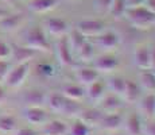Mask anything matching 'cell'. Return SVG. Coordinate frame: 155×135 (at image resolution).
Wrapping results in <instances>:
<instances>
[{"mask_svg":"<svg viewBox=\"0 0 155 135\" xmlns=\"http://www.w3.org/2000/svg\"><path fill=\"white\" fill-rule=\"evenodd\" d=\"M100 103V110L105 111V112H113V111H119L123 107V99L121 96L115 95V93H109V95H104V97L99 101Z\"/></svg>","mask_w":155,"mask_h":135,"instance_id":"d6986e66","label":"cell"},{"mask_svg":"<svg viewBox=\"0 0 155 135\" xmlns=\"http://www.w3.org/2000/svg\"><path fill=\"white\" fill-rule=\"evenodd\" d=\"M22 116L27 123L34 126H42L49 120L47 112L43 107H25L22 110Z\"/></svg>","mask_w":155,"mask_h":135,"instance_id":"ba28073f","label":"cell"},{"mask_svg":"<svg viewBox=\"0 0 155 135\" xmlns=\"http://www.w3.org/2000/svg\"><path fill=\"white\" fill-rule=\"evenodd\" d=\"M23 45L37 50V52H50V43L47 41V34L42 26H31L25 32V42Z\"/></svg>","mask_w":155,"mask_h":135,"instance_id":"6da1fadb","label":"cell"},{"mask_svg":"<svg viewBox=\"0 0 155 135\" xmlns=\"http://www.w3.org/2000/svg\"><path fill=\"white\" fill-rule=\"evenodd\" d=\"M25 22V15L22 12L7 14L0 18V30L4 32H12L18 30Z\"/></svg>","mask_w":155,"mask_h":135,"instance_id":"8fae6325","label":"cell"},{"mask_svg":"<svg viewBox=\"0 0 155 135\" xmlns=\"http://www.w3.org/2000/svg\"><path fill=\"white\" fill-rule=\"evenodd\" d=\"M153 72H154V74H155V68H154V69H153Z\"/></svg>","mask_w":155,"mask_h":135,"instance_id":"bcb514c9","label":"cell"},{"mask_svg":"<svg viewBox=\"0 0 155 135\" xmlns=\"http://www.w3.org/2000/svg\"><path fill=\"white\" fill-rule=\"evenodd\" d=\"M112 0H94V7L99 12H108Z\"/></svg>","mask_w":155,"mask_h":135,"instance_id":"836d02e7","label":"cell"},{"mask_svg":"<svg viewBox=\"0 0 155 135\" xmlns=\"http://www.w3.org/2000/svg\"><path fill=\"white\" fill-rule=\"evenodd\" d=\"M144 5L151 11V12L155 14V0H144Z\"/></svg>","mask_w":155,"mask_h":135,"instance_id":"60d3db41","label":"cell"},{"mask_svg":"<svg viewBox=\"0 0 155 135\" xmlns=\"http://www.w3.org/2000/svg\"><path fill=\"white\" fill-rule=\"evenodd\" d=\"M74 53H76L77 56H78V58L81 59V61L88 62V61H91V59L93 58L94 46H93V43H92L91 41L85 39L81 45H80L78 47H77V50H76Z\"/></svg>","mask_w":155,"mask_h":135,"instance_id":"4316f807","label":"cell"},{"mask_svg":"<svg viewBox=\"0 0 155 135\" xmlns=\"http://www.w3.org/2000/svg\"><path fill=\"white\" fill-rule=\"evenodd\" d=\"M11 57V45L5 41L0 39V59H10Z\"/></svg>","mask_w":155,"mask_h":135,"instance_id":"d6a6232c","label":"cell"},{"mask_svg":"<svg viewBox=\"0 0 155 135\" xmlns=\"http://www.w3.org/2000/svg\"><path fill=\"white\" fill-rule=\"evenodd\" d=\"M150 57H151V69L155 68V46L150 49Z\"/></svg>","mask_w":155,"mask_h":135,"instance_id":"b9f144b4","label":"cell"},{"mask_svg":"<svg viewBox=\"0 0 155 135\" xmlns=\"http://www.w3.org/2000/svg\"><path fill=\"white\" fill-rule=\"evenodd\" d=\"M124 18H127L128 22L138 29H148L155 25V14L151 12L144 4L135 8H127Z\"/></svg>","mask_w":155,"mask_h":135,"instance_id":"7a4b0ae2","label":"cell"},{"mask_svg":"<svg viewBox=\"0 0 155 135\" xmlns=\"http://www.w3.org/2000/svg\"><path fill=\"white\" fill-rule=\"evenodd\" d=\"M61 93L69 100L80 101L82 97H85V86L80 85V84H68L62 88Z\"/></svg>","mask_w":155,"mask_h":135,"instance_id":"d4e9b609","label":"cell"},{"mask_svg":"<svg viewBox=\"0 0 155 135\" xmlns=\"http://www.w3.org/2000/svg\"><path fill=\"white\" fill-rule=\"evenodd\" d=\"M134 64L136 65L140 70L151 69V57L150 49L147 46H142L134 53Z\"/></svg>","mask_w":155,"mask_h":135,"instance_id":"7402d4cb","label":"cell"},{"mask_svg":"<svg viewBox=\"0 0 155 135\" xmlns=\"http://www.w3.org/2000/svg\"><path fill=\"white\" fill-rule=\"evenodd\" d=\"M127 5L124 0H112V4L108 10V14L112 15L113 18H123L126 14Z\"/></svg>","mask_w":155,"mask_h":135,"instance_id":"4dcf8cb0","label":"cell"},{"mask_svg":"<svg viewBox=\"0 0 155 135\" xmlns=\"http://www.w3.org/2000/svg\"><path fill=\"white\" fill-rule=\"evenodd\" d=\"M124 2H126L127 8H135L144 4V0H124Z\"/></svg>","mask_w":155,"mask_h":135,"instance_id":"f35d334b","label":"cell"},{"mask_svg":"<svg viewBox=\"0 0 155 135\" xmlns=\"http://www.w3.org/2000/svg\"><path fill=\"white\" fill-rule=\"evenodd\" d=\"M39 52L27 47L25 45H11V57L10 59H12L15 64H22V62H30L32 58L37 57V54Z\"/></svg>","mask_w":155,"mask_h":135,"instance_id":"9c48e42d","label":"cell"},{"mask_svg":"<svg viewBox=\"0 0 155 135\" xmlns=\"http://www.w3.org/2000/svg\"><path fill=\"white\" fill-rule=\"evenodd\" d=\"M20 2H27V0H20Z\"/></svg>","mask_w":155,"mask_h":135,"instance_id":"7dc6e473","label":"cell"},{"mask_svg":"<svg viewBox=\"0 0 155 135\" xmlns=\"http://www.w3.org/2000/svg\"><path fill=\"white\" fill-rule=\"evenodd\" d=\"M68 99L65 97L62 93L58 92H53V93L47 95V100H46V106L50 108V111L55 113H64L65 106H66Z\"/></svg>","mask_w":155,"mask_h":135,"instance_id":"ffe728a7","label":"cell"},{"mask_svg":"<svg viewBox=\"0 0 155 135\" xmlns=\"http://www.w3.org/2000/svg\"><path fill=\"white\" fill-rule=\"evenodd\" d=\"M139 112L140 116H144L146 119H153L155 116V93L147 92L146 95L140 96L138 100Z\"/></svg>","mask_w":155,"mask_h":135,"instance_id":"4fadbf2b","label":"cell"},{"mask_svg":"<svg viewBox=\"0 0 155 135\" xmlns=\"http://www.w3.org/2000/svg\"><path fill=\"white\" fill-rule=\"evenodd\" d=\"M18 128L16 118L12 115H2L0 116V133L2 134H12Z\"/></svg>","mask_w":155,"mask_h":135,"instance_id":"f1b7e54d","label":"cell"},{"mask_svg":"<svg viewBox=\"0 0 155 135\" xmlns=\"http://www.w3.org/2000/svg\"><path fill=\"white\" fill-rule=\"evenodd\" d=\"M43 30L46 31V34H50L53 37H64L68 35L69 32V26L65 22L64 19H59V18H49L43 22Z\"/></svg>","mask_w":155,"mask_h":135,"instance_id":"52a82bcc","label":"cell"},{"mask_svg":"<svg viewBox=\"0 0 155 135\" xmlns=\"http://www.w3.org/2000/svg\"><path fill=\"white\" fill-rule=\"evenodd\" d=\"M14 135H39L34 128L30 127H22V128H16V130L12 133Z\"/></svg>","mask_w":155,"mask_h":135,"instance_id":"74e56055","label":"cell"},{"mask_svg":"<svg viewBox=\"0 0 155 135\" xmlns=\"http://www.w3.org/2000/svg\"><path fill=\"white\" fill-rule=\"evenodd\" d=\"M103 113H104V111H101L100 108H86V110H81V112H80V115L77 118H80L88 126L93 127V126L99 124Z\"/></svg>","mask_w":155,"mask_h":135,"instance_id":"cb8c5ba5","label":"cell"},{"mask_svg":"<svg viewBox=\"0 0 155 135\" xmlns=\"http://www.w3.org/2000/svg\"><path fill=\"white\" fill-rule=\"evenodd\" d=\"M38 72H39L41 74H43V76H53L54 74V68L51 66L50 64H41L39 66H38Z\"/></svg>","mask_w":155,"mask_h":135,"instance_id":"8d00e7d4","label":"cell"},{"mask_svg":"<svg viewBox=\"0 0 155 135\" xmlns=\"http://www.w3.org/2000/svg\"><path fill=\"white\" fill-rule=\"evenodd\" d=\"M66 37H68V42H69V45H70L71 52H76L77 47H78L85 39H88V38L84 37L82 34H80L76 29L71 30V31L69 32V35H66Z\"/></svg>","mask_w":155,"mask_h":135,"instance_id":"1f68e13d","label":"cell"},{"mask_svg":"<svg viewBox=\"0 0 155 135\" xmlns=\"http://www.w3.org/2000/svg\"><path fill=\"white\" fill-rule=\"evenodd\" d=\"M91 126H88L85 122H82L80 118H77L74 123L69 127L68 135H91Z\"/></svg>","mask_w":155,"mask_h":135,"instance_id":"f546056e","label":"cell"},{"mask_svg":"<svg viewBox=\"0 0 155 135\" xmlns=\"http://www.w3.org/2000/svg\"><path fill=\"white\" fill-rule=\"evenodd\" d=\"M112 135H123V134H117V133H113Z\"/></svg>","mask_w":155,"mask_h":135,"instance_id":"f6af8a7d","label":"cell"},{"mask_svg":"<svg viewBox=\"0 0 155 135\" xmlns=\"http://www.w3.org/2000/svg\"><path fill=\"white\" fill-rule=\"evenodd\" d=\"M140 96H142L140 85L136 84L135 81H132V80H127L126 88H124V92H123V95H121V99L128 104H135V103H138Z\"/></svg>","mask_w":155,"mask_h":135,"instance_id":"ac0fdd59","label":"cell"},{"mask_svg":"<svg viewBox=\"0 0 155 135\" xmlns=\"http://www.w3.org/2000/svg\"><path fill=\"white\" fill-rule=\"evenodd\" d=\"M5 100H7V92H5L4 86L0 83V106H3L5 103Z\"/></svg>","mask_w":155,"mask_h":135,"instance_id":"ab89813d","label":"cell"},{"mask_svg":"<svg viewBox=\"0 0 155 135\" xmlns=\"http://www.w3.org/2000/svg\"><path fill=\"white\" fill-rule=\"evenodd\" d=\"M143 134L144 135H155V120L148 119L146 124H143Z\"/></svg>","mask_w":155,"mask_h":135,"instance_id":"d590c367","label":"cell"},{"mask_svg":"<svg viewBox=\"0 0 155 135\" xmlns=\"http://www.w3.org/2000/svg\"><path fill=\"white\" fill-rule=\"evenodd\" d=\"M10 68H11V64L8 59H0V83L4 81Z\"/></svg>","mask_w":155,"mask_h":135,"instance_id":"e575fe53","label":"cell"},{"mask_svg":"<svg viewBox=\"0 0 155 135\" xmlns=\"http://www.w3.org/2000/svg\"><path fill=\"white\" fill-rule=\"evenodd\" d=\"M4 3H8V4H14L15 2H18V0H3Z\"/></svg>","mask_w":155,"mask_h":135,"instance_id":"ee69618b","label":"cell"},{"mask_svg":"<svg viewBox=\"0 0 155 135\" xmlns=\"http://www.w3.org/2000/svg\"><path fill=\"white\" fill-rule=\"evenodd\" d=\"M47 93L42 89H28L23 93V103L25 107H43L46 106Z\"/></svg>","mask_w":155,"mask_h":135,"instance_id":"7c38bea8","label":"cell"},{"mask_svg":"<svg viewBox=\"0 0 155 135\" xmlns=\"http://www.w3.org/2000/svg\"><path fill=\"white\" fill-rule=\"evenodd\" d=\"M124 122H126V130L128 135H143V120L140 113H130Z\"/></svg>","mask_w":155,"mask_h":135,"instance_id":"44dd1931","label":"cell"},{"mask_svg":"<svg viewBox=\"0 0 155 135\" xmlns=\"http://www.w3.org/2000/svg\"><path fill=\"white\" fill-rule=\"evenodd\" d=\"M105 91H107L105 84L103 81L96 80L94 83L85 86V96L88 99H91L92 101H100L105 95Z\"/></svg>","mask_w":155,"mask_h":135,"instance_id":"603a6c76","label":"cell"},{"mask_svg":"<svg viewBox=\"0 0 155 135\" xmlns=\"http://www.w3.org/2000/svg\"><path fill=\"white\" fill-rule=\"evenodd\" d=\"M99 76H100V73L94 68L81 66V68L76 69V72H74V77H76L77 83L82 86H88L89 84L99 80Z\"/></svg>","mask_w":155,"mask_h":135,"instance_id":"9a60e30c","label":"cell"},{"mask_svg":"<svg viewBox=\"0 0 155 135\" xmlns=\"http://www.w3.org/2000/svg\"><path fill=\"white\" fill-rule=\"evenodd\" d=\"M123 123L124 116L117 111H113V112H104L97 126L107 131H117L119 128H121Z\"/></svg>","mask_w":155,"mask_h":135,"instance_id":"8992f818","label":"cell"},{"mask_svg":"<svg viewBox=\"0 0 155 135\" xmlns=\"http://www.w3.org/2000/svg\"><path fill=\"white\" fill-rule=\"evenodd\" d=\"M94 43L100 49H113L117 47L120 43V37L113 31H105L104 30L101 34L94 37Z\"/></svg>","mask_w":155,"mask_h":135,"instance_id":"5bb4252c","label":"cell"},{"mask_svg":"<svg viewBox=\"0 0 155 135\" xmlns=\"http://www.w3.org/2000/svg\"><path fill=\"white\" fill-rule=\"evenodd\" d=\"M27 8L35 14H46L54 10L59 4V0H27Z\"/></svg>","mask_w":155,"mask_h":135,"instance_id":"e0dca14e","label":"cell"},{"mask_svg":"<svg viewBox=\"0 0 155 135\" xmlns=\"http://www.w3.org/2000/svg\"><path fill=\"white\" fill-rule=\"evenodd\" d=\"M74 29L86 38H91V37L94 38L105 30V25H104V22H101L99 19H84L77 22Z\"/></svg>","mask_w":155,"mask_h":135,"instance_id":"277c9868","label":"cell"},{"mask_svg":"<svg viewBox=\"0 0 155 135\" xmlns=\"http://www.w3.org/2000/svg\"><path fill=\"white\" fill-rule=\"evenodd\" d=\"M69 126L64 120L53 119L42 124V135H68Z\"/></svg>","mask_w":155,"mask_h":135,"instance_id":"2e32d148","label":"cell"},{"mask_svg":"<svg viewBox=\"0 0 155 135\" xmlns=\"http://www.w3.org/2000/svg\"><path fill=\"white\" fill-rule=\"evenodd\" d=\"M7 14H8V12H7L5 10H2V8H0V18L4 16V15H7Z\"/></svg>","mask_w":155,"mask_h":135,"instance_id":"7bdbcfd3","label":"cell"},{"mask_svg":"<svg viewBox=\"0 0 155 135\" xmlns=\"http://www.w3.org/2000/svg\"><path fill=\"white\" fill-rule=\"evenodd\" d=\"M55 56L58 62L62 66H71L74 64L73 52L70 49V45L68 42V37H59L55 42Z\"/></svg>","mask_w":155,"mask_h":135,"instance_id":"5b68a950","label":"cell"},{"mask_svg":"<svg viewBox=\"0 0 155 135\" xmlns=\"http://www.w3.org/2000/svg\"><path fill=\"white\" fill-rule=\"evenodd\" d=\"M139 83H140V88L144 89L146 92H153L155 93V74L153 69H146L139 76Z\"/></svg>","mask_w":155,"mask_h":135,"instance_id":"484cf974","label":"cell"},{"mask_svg":"<svg viewBox=\"0 0 155 135\" xmlns=\"http://www.w3.org/2000/svg\"><path fill=\"white\" fill-rule=\"evenodd\" d=\"M0 135H3V134H2V133H0Z\"/></svg>","mask_w":155,"mask_h":135,"instance_id":"c3c4849f","label":"cell"},{"mask_svg":"<svg viewBox=\"0 0 155 135\" xmlns=\"http://www.w3.org/2000/svg\"><path fill=\"white\" fill-rule=\"evenodd\" d=\"M126 81L127 80L123 79V77L115 76V77L108 79L105 86H107V89H109V91H111V93L121 96V95H123V92H124V88H126Z\"/></svg>","mask_w":155,"mask_h":135,"instance_id":"83f0119b","label":"cell"},{"mask_svg":"<svg viewBox=\"0 0 155 135\" xmlns=\"http://www.w3.org/2000/svg\"><path fill=\"white\" fill-rule=\"evenodd\" d=\"M28 73H30V62L15 64L14 66L10 68L3 84L5 86H8V88H19V86L23 85L25 80L27 79Z\"/></svg>","mask_w":155,"mask_h":135,"instance_id":"3957f363","label":"cell"},{"mask_svg":"<svg viewBox=\"0 0 155 135\" xmlns=\"http://www.w3.org/2000/svg\"><path fill=\"white\" fill-rule=\"evenodd\" d=\"M119 66V58L112 54H101L93 61V68L99 73H111Z\"/></svg>","mask_w":155,"mask_h":135,"instance_id":"30bf717a","label":"cell"}]
</instances>
